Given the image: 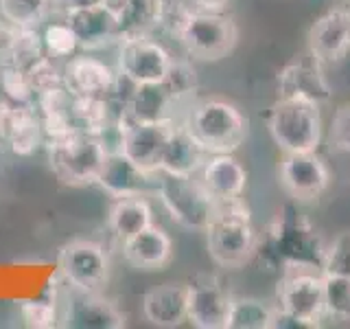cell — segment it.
Here are the masks:
<instances>
[{
    "instance_id": "cell-28",
    "label": "cell",
    "mask_w": 350,
    "mask_h": 329,
    "mask_svg": "<svg viewBox=\"0 0 350 329\" xmlns=\"http://www.w3.org/2000/svg\"><path fill=\"white\" fill-rule=\"evenodd\" d=\"M55 0H0V18L20 29H40L46 25Z\"/></svg>"
},
{
    "instance_id": "cell-18",
    "label": "cell",
    "mask_w": 350,
    "mask_h": 329,
    "mask_svg": "<svg viewBox=\"0 0 350 329\" xmlns=\"http://www.w3.org/2000/svg\"><path fill=\"white\" fill-rule=\"evenodd\" d=\"M64 20L72 27L83 51H101L120 42L116 14L107 5H94L64 14Z\"/></svg>"
},
{
    "instance_id": "cell-3",
    "label": "cell",
    "mask_w": 350,
    "mask_h": 329,
    "mask_svg": "<svg viewBox=\"0 0 350 329\" xmlns=\"http://www.w3.org/2000/svg\"><path fill=\"white\" fill-rule=\"evenodd\" d=\"M269 134L282 154L317 151L322 141L320 106L302 99L280 97L269 110Z\"/></svg>"
},
{
    "instance_id": "cell-24",
    "label": "cell",
    "mask_w": 350,
    "mask_h": 329,
    "mask_svg": "<svg viewBox=\"0 0 350 329\" xmlns=\"http://www.w3.org/2000/svg\"><path fill=\"white\" fill-rule=\"evenodd\" d=\"M180 106L173 101L162 84H140L129 97L125 112L129 123H156V121H178Z\"/></svg>"
},
{
    "instance_id": "cell-33",
    "label": "cell",
    "mask_w": 350,
    "mask_h": 329,
    "mask_svg": "<svg viewBox=\"0 0 350 329\" xmlns=\"http://www.w3.org/2000/svg\"><path fill=\"white\" fill-rule=\"evenodd\" d=\"M42 55H46V51H44V42H42V31L18 27L14 49H11L9 60L5 64H14L18 69L27 71L33 62L42 58Z\"/></svg>"
},
{
    "instance_id": "cell-5",
    "label": "cell",
    "mask_w": 350,
    "mask_h": 329,
    "mask_svg": "<svg viewBox=\"0 0 350 329\" xmlns=\"http://www.w3.org/2000/svg\"><path fill=\"white\" fill-rule=\"evenodd\" d=\"M156 193L167 208L173 222L191 230H206L215 215L217 200L208 193L200 175L178 178V175L158 173Z\"/></svg>"
},
{
    "instance_id": "cell-15",
    "label": "cell",
    "mask_w": 350,
    "mask_h": 329,
    "mask_svg": "<svg viewBox=\"0 0 350 329\" xmlns=\"http://www.w3.org/2000/svg\"><path fill=\"white\" fill-rule=\"evenodd\" d=\"M309 53L320 64L339 62L350 51V9H331L309 29Z\"/></svg>"
},
{
    "instance_id": "cell-35",
    "label": "cell",
    "mask_w": 350,
    "mask_h": 329,
    "mask_svg": "<svg viewBox=\"0 0 350 329\" xmlns=\"http://www.w3.org/2000/svg\"><path fill=\"white\" fill-rule=\"evenodd\" d=\"M27 77H29L33 93L38 97L57 86H64V64L53 60L51 55H42L40 60H36L27 69Z\"/></svg>"
},
{
    "instance_id": "cell-12",
    "label": "cell",
    "mask_w": 350,
    "mask_h": 329,
    "mask_svg": "<svg viewBox=\"0 0 350 329\" xmlns=\"http://www.w3.org/2000/svg\"><path fill=\"white\" fill-rule=\"evenodd\" d=\"M278 95L289 99H302L315 106H324L331 101L333 88L322 73V64L309 53V58L291 60L278 73Z\"/></svg>"
},
{
    "instance_id": "cell-38",
    "label": "cell",
    "mask_w": 350,
    "mask_h": 329,
    "mask_svg": "<svg viewBox=\"0 0 350 329\" xmlns=\"http://www.w3.org/2000/svg\"><path fill=\"white\" fill-rule=\"evenodd\" d=\"M331 145L337 151L350 154V103L335 110L331 121Z\"/></svg>"
},
{
    "instance_id": "cell-22",
    "label": "cell",
    "mask_w": 350,
    "mask_h": 329,
    "mask_svg": "<svg viewBox=\"0 0 350 329\" xmlns=\"http://www.w3.org/2000/svg\"><path fill=\"white\" fill-rule=\"evenodd\" d=\"M211 156L200 143L193 138V134L186 130L180 121L171 130V136L167 141L160 158V173L178 175V178H191L200 175L206 158Z\"/></svg>"
},
{
    "instance_id": "cell-17",
    "label": "cell",
    "mask_w": 350,
    "mask_h": 329,
    "mask_svg": "<svg viewBox=\"0 0 350 329\" xmlns=\"http://www.w3.org/2000/svg\"><path fill=\"white\" fill-rule=\"evenodd\" d=\"M156 182H158V173L142 171L123 151L107 154L103 169L96 178V184L112 197L147 195L149 191H156Z\"/></svg>"
},
{
    "instance_id": "cell-31",
    "label": "cell",
    "mask_w": 350,
    "mask_h": 329,
    "mask_svg": "<svg viewBox=\"0 0 350 329\" xmlns=\"http://www.w3.org/2000/svg\"><path fill=\"white\" fill-rule=\"evenodd\" d=\"M42 42H44V51H46V55H51V58L57 62L70 60L72 55L81 51L79 38H77V33L72 31V27L66 20L46 22L42 29Z\"/></svg>"
},
{
    "instance_id": "cell-19",
    "label": "cell",
    "mask_w": 350,
    "mask_h": 329,
    "mask_svg": "<svg viewBox=\"0 0 350 329\" xmlns=\"http://www.w3.org/2000/svg\"><path fill=\"white\" fill-rule=\"evenodd\" d=\"M123 259L134 270L142 272H158L164 270L173 259V239L171 235L153 222L138 235L120 244Z\"/></svg>"
},
{
    "instance_id": "cell-42",
    "label": "cell",
    "mask_w": 350,
    "mask_h": 329,
    "mask_svg": "<svg viewBox=\"0 0 350 329\" xmlns=\"http://www.w3.org/2000/svg\"><path fill=\"white\" fill-rule=\"evenodd\" d=\"M197 11H226L230 0H191Z\"/></svg>"
},
{
    "instance_id": "cell-30",
    "label": "cell",
    "mask_w": 350,
    "mask_h": 329,
    "mask_svg": "<svg viewBox=\"0 0 350 329\" xmlns=\"http://www.w3.org/2000/svg\"><path fill=\"white\" fill-rule=\"evenodd\" d=\"M324 318L350 323V277L324 272Z\"/></svg>"
},
{
    "instance_id": "cell-34",
    "label": "cell",
    "mask_w": 350,
    "mask_h": 329,
    "mask_svg": "<svg viewBox=\"0 0 350 329\" xmlns=\"http://www.w3.org/2000/svg\"><path fill=\"white\" fill-rule=\"evenodd\" d=\"M0 93L11 103H33L36 93L29 84L27 71L18 69L14 64H0Z\"/></svg>"
},
{
    "instance_id": "cell-11",
    "label": "cell",
    "mask_w": 350,
    "mask_h": 329,
    "mask_svg": "<svg viewBox=\"0 0 350 329\" xmlns=\"http://www.w3.org/2000/svg\"><path fill=\"white\" fill-rule=\"evenodd\" d=\"M278 182L282 191L295 202L317 200L331 184V171L317 151L282 154L278 167Z\"/></svg>"
},
{
    "instance_id": "cell-37",
    "label": "cell",
    "mask_w": 350,
    "mask_h": 329,
    "mask_svg": "<svg viewBox=\"0 0 350 329\" xmlns=\"http://www.w3.org/2000/svg\"><path fill=\"white\" fill-rule=\"evenodd\" d=\"M324 272H337L350 277V230L339 233L324 252Z\"/></svg>"
},
{
    "instance_id": "cell-8",
    "label": "cell",
    "mask_w": 350,
    "mask_h": 329,
    "mask_svg": "<svg viewBox=\"0 0 350 329\" xmlns=\"http://www.w3.org/2000/svg\"><path fill=\"white\" fill-rule=\"evenodd\" d=\"M276 307L295 318L302 329H315L324 321V272L284 268L276 290Z\"/></svg>"
},
{
    "instance_id": "cell-36",
    "label": "cell",
    "mask_w": 350,
    "mask_h": 329,
    "mask_svg": "<svg viewBox=\"0 0 350 329\" xmlns=\"http://www.w3.org/2000/svg\"><path fill=\"white\" fill-rule=\"evenodd\" d=\"M20 318L31 329H53L64 325L57 301H25L20 305Z\"/></svg>"
},
{
    "instance_id": "cell-40",
    "label": "cell",
    "mask_w": 350,
    "mask_h": 329,
    "mask_svg": "<svg viewBox=\"0 0 350 329\" xmlns=\"http://www.w3.org/2000/svg\"><path fill=\"white\" fill-rule=\"evenodd\" d=\"M14 117H16V103H11L9 99H0V145H5L9 134H11V125H14Z\"/></svg>"
},
{
    "instance_id": "cell-23",
    "label": "cell",
    "mask_w": 350,
    "mask_h": 329,
    "mask_svg": "<svg viewBox=\"0 0 350 329\" xmlns=\"http://www.w3.org/2000/svg\"><path fill=\"white\" fill-rule=\"evenodd\" d=\"M200 180L217 202L243 197L247 171L232 154H211L200 171Z\"/></svg>"
},
{
    "instance_id": "cell-27",
    "label": "cell",
    "mask_w": 350,
    "mask_h": 329,
    "mask_svg": "<svg viewBox=\"0 0 350 329\" xmlns=\"http://www.w3.org/2000/svg\"><path fill=\"white\" fill-rule=\"evenodd\" d=\"M44 145V132L40 112L33 103H16V117L14 125H11V134L5 143L9 151H14L16 156H31Z\"/></svg>"
},
{
    "instance_id": "cell-13",
    "label": "cell",
    "mask_w": 350,
    "mask_h": 329,
    "mask_svg": "<svg viewBox=\"0 0 350 329\" xmlns=\"http://www.w3.org/2000/svg\"><path fill=\"white\" fill-rule=\"evenodd\" d=\"M234 296L217 277H197L189 283V318L200 329H226Z\"/></svg>"
},
{
    "instance_id": "cell-1",
    "label": "cell",
    "mask_w": 350,
    "mask_h": 329,
    "mask_svg": "<svg viewBox=\"0 0 350 329\" xmlns=\"http://www.w3.org/2000/svg\"><path fill=\"white\" fill-rule=\"evenodd\" d=\"M208 255L219 268L237 270L256 255L258 237L243 197L217 202L215 215L206 226Z\"/></svg>"
},
{
    "instance_id": "cell-10",
    "label": "cell",
    "mask_w": 350,
    "mask_h": 329,
    "mask_svg": "<svg viewBox=\"0 0 350 329\" xmlns=\"http://www.w3.org/2000/svg\"><path fill=\"white\" fill-rule=\"evenodd\" d=\"M116 47V71L138 86L162 84L173 64V55L167 51V47L151 36L125 38Z\"/></svg>"
},
{
    "instance_id": "cell-20",
    "label": "cell",
    "mask_w": 350,
    "mask_h": 329,
    "mask_svg": "<svg viewBox=\"0 0 350 329\" xmlns=\"http://www.w3.org/2000/svg\"><path fill=\"white\" fill-rule=\"evenodd\" d=\"M64 325L81 327V329H120L125 327V314L118 310V305L107 301L101 292L85 294L77 292L66 303L62 312Z\"/></svg>"
},
{
    "instance_id": "cell-4",
    "label": "cell",
    "mask_w": 350,
    "mask_h": 329,
    "mask_svg": "<svg viewBox=\"0 0 350 329\" xmlns=\"http://www.w3.org/2000/svg\"><path fill=\"white\" fill-rule=\"evenodd\" d=\"M289 215H280L271 226L267 248L282 268H309L324 272L326 246L320 241L313 226L306 219L287 208Z\"/></svg>"
},
{
    "instance_id": "cell-7",
    "label": "cell",
    "mask_w": 350,
    "mask_h": 329,
    "mask_svg": "<svg viewBox=\"0 0 350 329\" xmlns=\"http://www.w3.org/2000/svg\"><path fill=\"white\" fill-rule=\"evenodd\" d=\"M46 149L53 173L64 184L72 186L96 184V178L107 158L101 138L85 134V132H77L70 138L59 143H49Z\"/></svg>"
},
{
    "instance_id": "cell-16",
    "label": "cell",
    "mask_w": 350,
    "mask_h": 329,
    "mask_svg": "<svg viewBox=\"0 0 350 329\" xmlns=\"http://www.w3.org/2000/svg\"><path fill=\"white\" fill-rule=\"evenodd\" d=\"M116 66L90 53H77L64 62V86L72 97L107 95L116 80Z\"/></svg>"
},
{
    "instance_id": "cell-25",
    "label": "cell",
    "mask_w": 350,
    "mask_h": 329,
    "mask_svg": "<svg viewBox=\"0 0 350 329\" xmlns=\"http://www.w3.org/2000/svg\"><path fill=\"white\" fill-rule=\"evenodd\" d=\"M153 224V208L147 195H125L114 197L112 206L107 211V228L118 244L138 235L140 230Z\"/></svg>"
},
{
    "instance_id": "cell-41",
    "label": "cell",
    "mask_w": 350,
    "mask_h": 329,
    "mask_svg": "<svg viewBox=\"0 0 350 329\" xmlns=\"http://www.w3.org/2000/svg\"><path fill=\"white\" fill-rule=\"evenodd\" d=\"M94 5H105V0H55V7L62 9L64 14L77 9H85V7H94Z\"/></svg>"
},
{
    "instance_id": "cell-39",
    "label": "cell",
    "mask_w": 350,
    "mask_h": 329,
    "mask_svg": "<svg viewBox=\"0 0 350 329\" xmlns=\"http://www.w3.org/2000/svg\"><path fill=\"white\" fill-rule=\"evenodd\" d=\"M18 27H14L5 18H0V64H5L9 60V53L14 49Z\"/></svg>"
},
{
    "instance_id": "cell-6",
    "label": "cell",
    "mask_w": 350,
    "mask_h": 329,
    "mask_svg": "<svg viewBox=\"0 0 350 329\" xmlns=\"http://www.w3.org/2000/svg\"><path fill=\"white\" fill-rule=\"evenodd\" d=\"M186 55L202 62H219L232 53L239 40L234 20L224 11H197L186 18L178 38Z\"/></svg>"
},
{
    "instance_id": "cell-43",
    "label": "cell",
    "mask_w": 350,
    "mask_h": 329,
    "mask_svg": "<svg viewBox=\"0 0 350 329\" xmlns=\"http://www.w3.org/2000/svg\"><path fill=\"white\" fill-rule=\"evenodd\" d=\"M120 3H123V0H105V5L112 9V11H116L120 7Z\"/></svg>"
},
{
    "instance_id": "cell-21",
    "label": "cell",
    "mask_w": 350,
    "mask_h": 329,
    "mask_svg": "<svg viewBox=\"0 0 350 329\" xmlns=\"http://www.w3.org/2000/svg\"><path fill=\"white\" fill-rule=\"evenodd\" d=\"M142 314L156 327H178L189 318V283H160L142 299Z\"/></svg>"
},
{
    "instance_id": "cell-26",
    "label": "cell",
    "mask_w": 350,
    "mask_h": 329,
    "mask_svg": "<svg viewBox=\"0 0 350 329\" xmlns=\"http://www.w3.org/2000/svg\"><path fill=\"white\" fill-rule=\"evenodd\" d=\"M164 0H123L120 7L114 11L118 20L120 40L151 36L160 29Z\"/></svg>"
},
{
    "instance_id": "cell-14",
    "label": "cell",
    "mask_w": 350,
    "mask_h": 329,
    "mask_svg": "<svg viewBox=\"0 0 350 329\" xmlns=\"http://www.w3.org/2000/svg\"><path fill=\"white\" fill-rule=\"evenodd\" d=\"M178 121H156V123H131L123 136L120 151L147 173H160V158L171 130Z\"/></svg>"
},
{
    "instance_id": "cell-29",
    "label": "cell",
    "mask_w": 350,
    "mask_h": 329,
    "mask_svg": "<svg viewBox=\"0 0 350 329\" xmlns=\"http://www.w3.org/2000/svg\"><path fill=\"white\" fill-rule=\"evenodd\" d=\"M273 307L252 296H234L226 329H271Z\"/></svg>"
},
{
    "instance_id": "cell-32",
    "label": "cell",
    "mask_w": 350,
    "mask_h": 329,
    "mask_svg": "<svg viewBox=\"0 0 350 329\" xmlns=\"http://www.w3.org/2000/svg\"><path fill=\"white\" fill-rule=\"evenodd\" d=\"M162 86L167 88V93L180 108H189V103L195 99L197 93V75L193 71V66L189 60H178L173 58V64L164 77Z\"/></svg>"
},
{
    "instance_id": "cell-9",
    "label": "cell",
    "mask_w": 350,
    "mask_h": 329,
    "mask_svg": "<svg viewBox=\"0 0 350 329\" xmlns=\"http://www.w3.org/2000/svg\"><path fill=\"white\" fill-rule=\"evenodd\" d=\"M59 274L75 292L96 294L109 279V255L103 244L92 239H75L59 252Z\"/></svg>"
},
{
    "instance_id": "cell-2",
    "label": "cell",
    "mask_w": 350,
    "mask_h": 329,
    "mask_svg": "<svg viewBox=\"0 0 350 329\" xmlns=\"http://www.w3.org/2000/svg\"><path fill=\"white\" fill-rule=\"evenodd\" d=\"M180 123L208 154H232L247 136L245 114L221 97L193 99Z\"/></svg>"
}]
</instances>
